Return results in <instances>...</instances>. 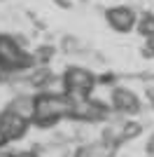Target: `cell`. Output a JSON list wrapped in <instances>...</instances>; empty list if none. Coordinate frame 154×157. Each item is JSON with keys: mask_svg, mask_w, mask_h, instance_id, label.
Listing matches in <instances>:
<instances>
[{"mask_svg": "<svg viewBox=\"0 0 154 157\" xmlns=\"http://www.w3.org/2000/svg\"><path fill=\"white\" fill-rule=\"evenodd\" d=\"M75 98L70 94L61 92H40L35 94V115H33V127L40 129H51L61 120H70Z\"/></svg>", "mask_w": 154, "mask_h": 157, "instance_id": "obj_1", "label": "cell"}, {"mask_svg": "<svg viewBox=\"0 0 154 157\" xmlns=\"http://www.w3.org/2000/svg\"><path fill=\"white\" fill-rule=\"evenodd\" d=\"M96 85H98V78L82 66H68L63 73V80H61V89L65 94H70L75 101L91 96Z\"/></svg>", "mask_w": 154, "mask_h": 157, "instance_id": "obj_2", "label": "cell"}, {"mask_svg": "<svg viewBox=\"0 0 154 157\" xmlns=\"http://www.w3.org/2000/svg\"><path fill=\"white\" fill-rule=\"evenodd\" d=\"M112 113H115L112 105L103 103V101H98L94 96H86V98L75 101L70 120H75V122H89V124H94V122H110Z\"/></svg>", "mask_w": 154, "mask_h": 157, "instance_id": "obj_3", "label": "cell"}, {"mask_svg": "<svg viewBox=\"0 0 154 157\" xmlns=\"http://www.w3.org/2000/svg\"><path fill=\"white\" fill-rule=\"evenodd\" d=\"M110 105L117 115H124V117H133L142 110V101L128 87H115L110 94Z\"/></svg>", "mask_w": 154, "mask_h": 157, "instance_id": "obj_4", "label": "cell"}, {"mask_svg": "<svg viewBox=\"0 0 154 157\" xmlns=\"http://www.w3.org/2000/svg\"><path fill=\"white\" fill-rule=\"evenodd\" d=\"M105 21L117 33H131L138 26V14L128 5H117V7H108L105 10Z\"/></svg>", "mask_w": 154, "mask_h": 157, "instance_id": "obj_5", "label": "cell"}, {"mask_svg": "<svg viewBox=\"0 0 154 157\" xmlns=\"http://www.w3.org/2000/svg\"><path fill=\"white\" fill-rule=\"evenodd\" d=\"M31 120L24 117V115H19V113L14 110H2L0 113V129L5 131V136L9 138V143H14V141H21V138L28 134V129H31Z\"/></svg>", "mask_w": 154, "mask_h": 157, "instance_id": "obj_6", "label": "cell"}, {"mask_svg": "<svg viewBox=\"0 0 154 157\" xmlns=\"http://www.w3.org/2000/svg\"><path fill=\"white\" fill-rule=\"evenodd\" d=\"M117 148H119V145H115V143H110V141H105V138H101V141L82 143L75 150L72 157H115Z\"/></svg>", "mask_w": 154, "mask_h": 157, "instance_id": "obj_7", "label": "cell"}, {"mask_svg": "<svg viewBox=\"0 0 154 157\" xmlns=\"http://www.w3.org/2000/svg\"><path fill=\"white\" fill-rule=\"evenodd\" d=\"M26 82H28V85L31 87H35V89H40V92H45V89H49L51 87V82H54V73L49 71V68H47V66H35V68H33V71H28L26 73Z\"/></svg>", "mask_w": 154, "mask_h": 157, "instance_id": "obj_8", "label": "cell"}, {"mask_svg": "<svg viewBox=\"0 0 154 157\" xmlns=\"http://www.w3.org/2000/svg\"><path fill=\"white\" fill-rule=\"evenodd\" d=\"M7 110L19 113V115H24V117H28L33 122V115H35V96H31V94H21V96L12 98V101L7 103Z\"/></svg>", "mask_w": 154, "mask_h": 157, "instance_id": "obj_9", "label": "cell"}, {"mask_svg": "<svg viewBox=\"0 0 154 157\" xmlns=\"http://www.w3.org/2000/svg\"><path fill=\"white\" fill-rule=\"evenodd\" d=\"M135 31L140 33L142 38H154V12H142L140 17H138V26H135Z\"/></svg>", "mask_w": 154, "mask_h": 157, "instance_id": "obj_10", "label": "cell"}, {"mask_svg": "<svg viewBox=\"0 0 154 157\" xmlns=\"http://www.w3.org/2000/svg\"><path fill=\"white\" fill-rule=\"evenodd\" d=\"M33 54H35V61H38V66H47L51 59H54L56 47H54V45H40Z\"/></svg>", "mask_w": 154, "mask_h": 157, "instance_id": "obj_11", "label": "cell"}, {"mask_svg": "<svg viewBox=\"0 0 154 157\" xmlns=\"http://www.w3.org/2000/svg\"><path fill=\"white\" fill-rule=\"evenodd\" d=\"M140 134H142V124L140 122H135V120H126V122H124V131H122L124 141H131V138L140 136Z\"/></svg>", "mask_w": 154, "mask_h": 157, "instance_id": "obj_12", "label": "cell"}, {"mask_svg": "<svg viewBox=\"0 0 154 157\" xmlns=\"http://www.w3.org/2000/svg\"><path fill=\"white\" fill-rule=\"evenodd\" d=\"M65 52H82V45H79V40L72 38V35H65L63 38V45H61Z\"/></svg>", "mask_w": 154, "mask_h": 157, "instance_id": "obj_13", "label": "cell"}, {"mask_svg": "<svg viewBox=\"0 0 154 157\" xmlns=\"http://www.w3.org/2000/svg\"><path fill=\"white\" fill-rule=\"evenodd\" d=\"M117 75L115 73H103V75H98V85H115Z\"/></svg>", "mask_w": 154, "mask_h": 157, "instance_id": "obj_14", "label": "cell"}, {"mask_svg": "<svg viewBox=\"0 0 154 157\" xmlns=\"http://www.w3.org/2000/svg\"><path fill=\"white\" fill-rule=\"evenodd\" d=\"M54 2H56L61 10H70V7H72V0H54Z\"/></svg>", "mask_w": 154, "mask_h": 157, "instance_id": "obj_15", "label": "cell"}, {"mask_svg": "<svg viewBox=\"0 0 154 157\" xmlns=\"http://www.w3.org/2000/svg\"><path fill=\"white\" fill-rule=\"evenodd\" d=\"M145 150H147V155H154V134H152V136H149L147 145H145Z\"/></svg>", "mask_w": 154, "mask_h": 157, "instance_id": "obj_16", "label": "cell"}, {"mask_svg": "<svg viewBox=\"0 0 154 157\" xmlns=\"http://www.w3.org/2000/svg\"><path fill=\"white\" fill-rule=\"evenodd\" d=\"M7 157H40V155H38V152H31V150H28V152H14V155H7Z\"/></svg>", "mask_w": 154, "mask_h": 157, "instance_id": "obj_17", "label": "cell"}, {"mask_svg": "<svg viewBox=\"0 0 154 157\" xmlns=\"http://www.w3.org/2000/svg\"><path fill=\"white\" fill-rule=\"evenodd\" d=\"M7 143H9V138H7V136H5V131L0 129V150H2V148H5V145H7Z\"/></svg>", "mask_w": 154, "mask_h": 157, "instance_id": "obj_18", "label": "cell"}, {"mask_svg": "<svg viewBox=\"0 0 154 157\" xmlns=\"http://www.w3.org/2000/svg\"><path fill=\"white\" fill-rule=\"evenodd\" d=\"M147 98H149V105L154 108V87H152V89H147Z\"/></svg>", "mask_w": 154, "mask_h": 157, "instance_id": "obj_19", "label": "cell"}, {"mask_svg": "<svg viewBox=\"0 0 154 157\" xmlns=\"http://www.w3.org/2000/svg\"><path fill=\"white\" fill-rule=\"evenodd\" d=\"M147 47L152 49V54H154V38H149V40H147Z\"/></svg>", "mask_w": 154, "mask_h": 157, "instance_id": "obj_20", "label": "cell"}, {"mask_svg": "<svg viewBox=\"0 0 154 157\" xmlns=\"http://www.w3.org/2000/svg\"><path fill=\"white\" fill-rule=\"evenodd\" d=\"M0 157H7V155H0Z\"/></svg>", "mask_w": 154, "mask_h": 157, "instance_id": "obj_21", "label": "cell"}, {"mask_svg": "<svg viewBox=\"0 0 154 157\" xmlns=\"http://www.w3.org/2000/svg\"><path fill=\"white\" fill-rule=\"evenodd\" d=\"M152 2H154V0H152Z\"/></svg>", "mask_w": 154, "mask_h": 157, "instance_id": "obj_22", "label": "cell"}]
</instances>
